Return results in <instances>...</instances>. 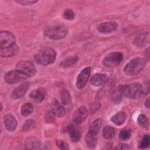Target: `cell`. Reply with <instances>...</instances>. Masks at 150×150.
Wrapping results in <instances>:
<instances>
[{
    "mask_svg": "<svg viewBox=\"0 0 150 150\" xmlns=\"http://www.w3.org/2000/svg\"><path fill=\"white\" fill-rule=\"evenodd\" d=\"M16 69L26 74L28 77L35 74L36 69L33 64L30 61H20L16 65Z\"/></svg>",
    "mask_w": 150,
    "mask_h": 150,
    "instance_id": "52a82bcc",
    "label": "cell"
},
{
    "mask_svg": "<svg viewBox=\"0 0 150 150\" xmlns=\"http://www.w3.org/2000/svg\"><path fill=\"white\" fill-rule=\"evenodd\" d=\"M102 124V120L101 118H97L90 125L88 132L97 135L98 133Z\"/></svg>",
    "mask_w": 150,
    "mask_h": 150,
    "instance_id": "603a6c76",
    "label": "cell"
},
{
    "mask_svg": "<svg viewBox=\"0 0 150 150\" xmlns=\"http://www.w3.org/2000/svg\"><path fill=\"white\" fill-rule=\"evenodd\" d=\"M35 127V122L32 120H28L25 121L22 127V130L25 131H29Z\"/></svg>",
    "mask_w": 150,
    "mask_h": 150,
    "instance_id": "4dcf8cb0",
    "label": "cell"
},
{
    "mask_svg": "<svg viewBox=\"0 0 150 150\" xmlns=\"http://www.w3.org/2000/svg\"><path fill=\"white\" fill-rule=\"evenodd\" d=\"M14 35L9 32L2 30L0 33L1 48H5L14 45L15 43Z\"/></svg>",
    "mask_w": 150,
    "mask_h": 150,
    "instance_id": "ba28073f",
    "label": "cell"
},
{
    "mask_svg": "<svg viewBox=\"0 0 150 150\" xmlns=\"http://www.w3.org/2000/svg\"><path fill=\"white\" fill-rule=\"evenodd\" d=\"M56 145L57 146L61 149H69V145L67 143H66L64 141H63V140H57L56 141Z\"/></svg>",
    "mask_w": 150,
    "mask_h": 150,
    "instance_id": "836d02e7",
    "label": "cell"
},
{
    "mask_svg": "<svg viewBox=\"0 0 150 150\" xmlns=\"http://www.w3.org/2000/svg\"><path fill=\"white\" fill-rule=\"evenodd\" d=\"M137 122L140 126L144 128H147L148 127V120L144 114H141L138 116Z\"/></svg>",
    "mask_w": 150,
    "mask_h": 150,
    "instance_id": "f546056e",
    "label": "cell"
},
{
    "mask_svg": "<svg viewBox=\"0 0 150 150\" xmlns=\"http://www.w3.org/2000/svg\"><path fill=\"white\" fill-rule=\"evenodd\" d=\"M85 140L88 147L90 148H94L96 146L97 143L96 134L88 132V133L86 135Z\"/></svg>",
    "mask_w": 150,
    "mask_h": 150,
    "instance_id": "7402d4cb",
    "label": "cell"
},
{
    "mask_svg": "<svg viewBox=\"0 0 150 150\" xmlns=\"http://www.w3.org/2000/svg\"><path fill=\"white\" fill-rule=\"evenodd\" d=\"M123 55L120 52H112L108 54L103 60V64L108 67L118 66L122 60Z\"/></svg>",
    "mask_w": 150,
    "mask_h": 150,
    "instance_id": "8992f818",
    "label": "cell"
},
{
    "mask_svg": "<svg viewBox=\"0 0 150 150\" xmlns=\"http://www.w3.org/2000/svg\"><path fill=\"white\" fill-rule=\"evenodd\" d=\"M78 60H79V58L77 56H73V57L67 58L60 63V66L64 68L72 67L74 65L76 64V63L78 62Z\"/></svg>",
    "mask_w": 150,
    "mask_h": 150,
    "instance_id": "484cf974",
    "label": "cell"
},
{
    "mask_svg": "<svg viewBox=\"0 0 150 150\" xmlns=\"http://www.w3.org/2000/svg\"><path fill=\"white\" fill-rule=\"evenodd\" d=\"M63 17L66 20L72 21L74 19V13L71 9H66L63 13Z\"/></svg>",
    "mask_w": 150,
    "mask_h": 150,
    "instance_id": "d6a6232c",
    "label": "cell"
},
{
    "mask_svg": "<svg viewBox=\"0 0 150 150\" xmlns=\"http://www.w3.org/2000/svg\"><path fill=\"white\" fill-rule=\"evenodd\" d=\"M145 106H146L148 108H149V98H148V99L146 100V101H145Z\"/></svg>",
    "mask_w": 150,
    "mask_h": 150,
    "instance_id": "74e56055",
    "label": "cell"
},
{
    "mask_svg": "<svg viewBox=\"0 0 150 150\" xmlns=\"http://www.w3.org/2000/svg\"><path fill=\"white\" fill-rule=\"evenodd\" d=\"M117 28L118 24L115 22L110 21L100 24L97 27V30L103 33H110L117 30Z\"/></svg>",
    "mask_w": 150,
    "mask_h": 150,
    "instance_id": "4fadbf2b",
    "label": "cell"
},
{
    "mask_svg": "<svg viewBox=\"0 0 150 150\" xmlns=\"http://www.w3.org/2000/svg\"><path fill=\"white\" fill-rule=\"evenodd\" d=\"M88 110L84 106H80L74 112L73 120L74 123L79 124L83 122L88 116Z\"/></svg>",
    "mask_w": 150,
    "mask_h": 150,
    "instance_id": "30bf717a",
    "label": "cell"
},
{
    "mask_svg": "<svg viewBox=\"0 0 150 150\" xmlns=\"http://www.w3.org/2000/svg\"><path fill=\"white\" fill-rule=\"evenodd\" d=\"M124 96L131 99H137L144 94L143 86L138 83H132L123 86Z\"/></svg>",
    "mask_w": 150,
    "mask_h": 150,
    "instance_id": "3957f363",
    "label": "cell"
},
{
    "mask_svg": "<svg viewBox=\"0 0 150 150\" xmlns=\"http://www.w3.org/2000/svg\"><path fill=\"white\" fill-rule=\"evenodd\" d=\"M100 103L99 101H95L94 103H93L92 104V105H91V111L92 113H95L96 112H97L100 108Z\"/></svg>",
    "mask_w": 150,
    "mask_h": 150,
    "instance_id": "e575fe53",
    "label": "cell"
},
{
    "mask_svg": "<svg viewBox=\"0 0 150 150\" xmlns=\"http://www.w3.org/2000/svg\"><path fill=\"white\" fill-rule=\"evenodd\" d=\"M115 149H130V147L128 145L126 144H120L117 145L115 148H114Z\"/></svg>",
    "mask_w": 150,
    "mask_h": 150,
    "instance_id": "8d00e7d4",
    "label": "cell"
},
{
    "mask_svg": "<svg viewBox=\"0 0 150 150\" xmlns=\"http://www.w3.org/2000/svg\"><path fill=\"white\" fill-rule=\"evenodd\" d=\"M18 51H19V47L16 45L15 44L14 45L8 47L1 48L0 54L2 57H9L16 54Z\"/></svg>",
    "mask_w": 150,
    "mask_h": 150,
    "instance_id": "e0dca14e",
    "label": "cell"
},
{
    "mask_svg": "<svg viewBox=\"0 0 150 150\" xmlns=\"http://www.w3.org/2000/svg\"><path fill=\"white\" fill-rule=\"evenodd\" d=\"M50 109L52 112L57 117H63L66 114V110L61 103L56 99L53 98L51 101Z\"/></svg>",
    "mask_w": 150,
    "mask_h": 150,
    "instance_id": "8fae6325",
    "label": "cell"
},
{
    "mask_svg": "<svg viewBox=\"0 0 150 150\" xmlns=\"http://www.w3.org/2000/svg\"><path fill=\"white\" fill-rule=\"evenodd\" d=\"M124 96L123 86H119L113 91L111 96L112 101L115 104H119L122 100Z\"/></svg>",
    "mask_w": 150,
    "mask_h": 150,
    "instance_id": "d6986e66",
    "label": "cell"
},
{
    "mask_svg": "<svg viewBox=\"0 0 150 150\" xmlns=\"http://www.w3.org/2000/svg\"><path fill=\"white\" fill-rule=\"evenodd\" d=\"M60 98L62 103L64 105H69L71 103V96L69 92L66 89L61 91Z\"/></svg>",
    "mask_w": 150,
    "mask_h": 150,
    "instance_id": "83f0119b",
    "label": "cell"
},
{
    "mask_svg": "<svg viewBox=\"0 0 150 150\" xmlns=\"http://www.w3.org/2000/svg\"><path fill=\"white\" fill-rule=\"evenodd\" d=\"M33 105L29 103H25L22 105L21 112L23 116H28L33 112Z\"/></svg>",
    "mask_w": 150,
    "mask_h": 150,
    "instance_id": "4316f807",
    "label": "cell"
},
{
    "mask_svg": "<svg viewBox=\"0 0 150 150\" xmlns=\"http://www.w3.org/2000/svg\"><path fill=\"white\" fill-rule=\"evenodd\" d=\"M16 2L20 4L21 5H32L38 2V1L35 0H21V1H16Z\"/></svg>",
    "mask_w": 150,
    "mask_h": 150,
    "instance_id": "d590c367",
    "label": "cell"
},
{
    "mask_svg": "<svg viewBox=\"0 0 150 150\" xmlns=\"http://www.w3.org/2000/svg\"><path fill=\"white\" fill-rule=\"evenodd\" d=\"M46 91L43 88H38L33 90L29 94V97L36 102L41 103L45 99Z\"/></svg>",
    "mask_w": 150,
    "mask_h": 150,
    "instance_id": "2e32d148",
    "label": "cell"
},
{
    "mask_svg": "<svg viewBox=\"0 0 150 150\" xmlns=\"http://www.w3.org/2000/svg\"><path fill=\"white\" fill-rule=\"evenodd\" d=\"M56 56L55 50L50 47H43L35 56L36 61L42 65H47L54 62Z\"/></svg>",
    "mask_w": 150,
    "mask_h": 150,
    "instance_id": "6da1fadb",
    "label": "cell"
},
{
    "mask_svg": "<svg viewBox=\"0 0 150 150\" xmlns=\"http://www.w3.org/2000/svg\"><path fill=\"white\" fill-rule=\"evenodd\" d=\"M146 62L141 57H136L131 59L124 67V71L125 74L134 76L141 71L145 67Z\"/></svg>",
    "mask_w": 150,
    "mask_h": 150,
    "instance_id": "7a4b0ae2",
    "label": "cell"
},
{
    "mask_svg": "<svg viewBox=\"0 0 150 150\" xmlns=\"http://www.w3.org/2000/svg\"><path fill=\"white\" fill-rule=\"evenodd\" d=\"M91 73V68L89 67L83 69L77 78L76 86L78 88H83L88 81V78Z\"/></svg>",
    "mask_w": 150,
    "mask_h": 150,
    "instance_id": "9c48e42d",
    "label": "cell"
},
{
    "mask_svg": "<svg viewBox=\"0 0 150 150\" xmlns=\"http://www.w3.org/2000/svg\"><path fill=\"white\" fill-rule=\"evenodd\" d=\"M28 77L26 74L16 69L7 72L4 76V80L9 84H16L24 81Z\"/></svg>",
    "mask_w": 150,
    "mask_h": 150,
    "instance_id": "5b68a950",
    "label": "cell"
},
{
    "mask_svg": "<svg viewBox=\"0 0 150 150\" xmlns=\"http://www.w3.org/2000/svg\"><path fill=\"white\" fill-rule=\"evenodd\" d=\"M126 120V115L124 112L120 111L114 114L111 118V121L117 125H121L123 124Z\"/></svg>",
    "mask_w": 150,
    "mask_h": 150,
    "instance_id": "44dd1931",
    "label": "cell"
},
{
    "mask_svg": "<svg viewBox=\"0 0 150 150\" xmlns=\"http://www.w3.org/2000/svg\"><path fill=\"white\" fill-rule=\"evenodd\" d=\"M150 144V138L149 135L146 134L145 135L141 140L140 141L138 144V148L139 149H145L149 146Z\"/></svg>",
    "mask_w": 150,
    "mask_h": 150,
    "instance_id": "f1b7e54d",
    "label": "cell"
},
{
    "mask_svg": "<svg viewBox=\"0 0 150 150\" xmlns=\"http://www.w3.org/2000/svg\"><path fill=\"white\" fill-rule=\"evenodd\" d=\"M29 87V83L25 82L15 88L11 93V97L13 99H19L23 97Z\"/></svg>",
    "mask_w": 150,
    "mask_h": 150,
    "instance_id": "7c38bea8",
    "label": "cell"
},
{
    "mask_svg": "<svg viewBox=\"0 0 150 150\" xmlns=\"http://www.w3.org/2000/svg\"><path fill=\"white\" fill-rule=\"evenodd\" d=\"M4 122L5 128L9 131L12 132L15 130L17 125V121L12 114H6L4 117Z\"/></svg>",
    "mask_w": 150,
    "mask_h": 150,
    "instance_id": "5bb4252c",
    "label": "cell"
},
{
    "mask_svg": "<svg viewBox=\"0 0 150 150\" xmlns=\"http://www.w3.org/2000/svg\"><path fill=\"white\" fill-rule=\"evenodd\" d=\"M107 80V76L105 74L97 73L91 77L90 83L94 86H100L105 83Z\"/></svg>",
    "mask_w": 150,
    "mask_h": 150,
    "instance_id": "ac0fdd59",
    "label": "cell"
},
{
    "mask_svg": "<svg viewBox=\"0 0 150 150\" xmlns=\"http://www.w3.org/2000/svg\"><path fill=\"white\" fill-rule=\"evenodd\" d=\"M40 142L35 138H29L25 141V147L28 149H40Z\"/></svg>",
    "mask_w": 150,
    "mask_h": 150,
    "instance_id": "ffe728a7",
    "label": "cell"
},
{
    "mask_svg": "<svg viewBox=\"0 0 150 150\" xmlns=\"http://www.w3.org/2000/svg\"><path fill=\"white\" fill-rule=\"evenodd\" d=\"M68 33V29L63 25L52 26L46 28L45 35L50 39L58 40L64 38Z\"/></svg>",
    "mask_w": 150,
    "mask_h": 150,
    "instance_id": "277c9868",
    "label": "cell"
},
{
    "mask_svg": "<svg viewBox=\"0 0 150 150\" xmlns=\"http://www.w3.org/2000/svg\"><path fill=\"white\" fill-rule=\"evenodd\" d=\"M67 131L71 141L74 142H78L81 137V133L78 127L72 124L67 126Z\"/></svg>",
    "mask_w": 150,
    "mask_h": 150,
    "instance_id": "9a60e30c",
    "label": "cell"
},
{
    "mask_svg": "<svg viewBox=\"0 0 150 150\" xmlns=\"http://www.w3.org/2000/svg\"><path fill=\"white\" fill-rule=\"evenodd\" d=\"M115 132L114 128L111 126H105L103 131V136L106 139H111L115 136Z\"/></svg>",
    "mask_w": 150,
    "mask_h": 150,
    "instance_id": "cb8c5ba5",
    "label": "cell"
},
{
    "mask_svg": "<svg viewBox=\"0 0 150 150\" xmlns=\"http://www.w3.org/2000/svg\"><path fill=\"white\" fill-rule=\"evenodd\" d=\"M149 35L148 33H142L137 36L134 41L135 45L138 46H142L146 44V42L148 43Z\"/></svg>",
    "mask_w": 150,
    "mask_h": 150,
    "instance_id": "d4e9b609",
    "label": "cell"
},
{
    "mask_svg": "<svg viewBox=\"0 0 150 150\" xmlns=\"http://www.w3.org/2000/svg\"><path fill=\"white\" fill-rule=\"evenodd\" d=\"M131 131L128 129H124L121 131V132L119 134V138L121 140L125 141L131 137Z\"/></svg>",
    "mask_w": 150,
    "mask_h": 150,
    "instance_id": "1f68e13d",
    "label": "cell"
}]
</instances>
